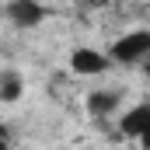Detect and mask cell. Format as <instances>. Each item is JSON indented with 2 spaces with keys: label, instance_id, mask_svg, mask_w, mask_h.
<instances>
[{
  "label": "cell",
  "instance_id": "obj_2",
  "mask_svg": "<svg viewBox=\"0 0 150 150\" xmlns=\"http://www.w3.org/2000/svg\"><path fill=\"white\" fill-rule=\"evenodd\" d=\"M70 67H74V74H80V77H101V74H108L112 59H108L105 52H98V49L80 45V49H74V56H70Z\"/></svg>",
  "mask_w": 150,
  "mask_h": 150
},
{
  "label": "cell",
  "instance_id": "obj_1",
  "mask_svg": "<svg viewBox=\"0 0 150 150\" xmlns=\"http://www.w3.org/2000/svg\"><path fill=\"white\" fill-rule=\"evenodd\" d=\"M147 52H150V32L147 28H136V32H126L112 45L108 59H115V63H140Z\"/></svg>",
  "mask_w": 150,
  "mask_h": 150
},
{
  "label": "cell",
  "instance_id": "obj_3",
  "mask_svg": "<svg viewBox=\"0 0 150 150\" xmlns=\"http://www.w3.org/2000/svg\"><path fill=\"white\" fill-rule=\"evenodd\" d=\"M45 4L42 0H11L7 4V18L18 25V28H38L45 21Z\"/></svg>",
  "mask_w": 150,
  "mask_h": 150
},
{
  "label": "cell",
  "instance_id": "obj_6",
  "mask_svg": "<svg viewBox=\"0 0 150 150\" xmlns=\"http://www.w3.org/2000/svg\"><path fill=\"white\" fill-rule=\"evenodd\" d=\"M25 94V77L18 70H4L0 74V101H18Z\"/></svg>",
  "mask_w": 150,
  "mask_h": 150
},
{
  "label": "cell",
  "instance_id": "obj_5",
  "mask_svg": "<svg viewBox=\"0 0 150 150\" xmlns=\"http://www.w3.org/2000/svg\"><path fill=\"white\" fill-rule=\"evenodd\" d=\"M115 108H119V94L115 91H91L87 94V112L94 115V119H105Z\"/></svg>",
  "mask_w": 150,
  "mask_h": 150
},
{
  "label": "cell",
  "instance_id": "obj_8",
  "mask_svg": "<svg viewBox=\"0 0 150 150\" xmlns=\"http://www.w3.org/2000/svg\"><path fill=\"white\" fill-rule=\"evenodd\" d=\"M0 140H11V129H7L4 122H0Z\"/></svg>",
  "mask_w": 150,
  "mask_h": 150
},
{
  "label": "cell",
  "instance_id": "obj_7",
  "mask_svg": "<svg viewBox=\"0 0 150 150\" xmlns=\"http://www.w3.org/2000/svg\"><path fill=\"white\" fill-rule=\"evenodd\" d=\"M84 4H87V7H108L112 0H84Z\"/></svg>",
  "mask_w": 150,
  "mask_h": 150
},
{
  "label": "cell",
  "instance_id": "obj_4",
  "mask_svg": "<svg viewBox=\"0 0 150 150\" xmlns=\"http://www.w3.org/2000/svg\"><path fill=\"white\" fill-rule=\"evenodd\" d=\"M147 126H150V105H136V108H129V112L119 119V129L126 133V136H147Z\"/></svg>",
  "mask_w": 150,
  "mask_h": 150
}]
</instances>
